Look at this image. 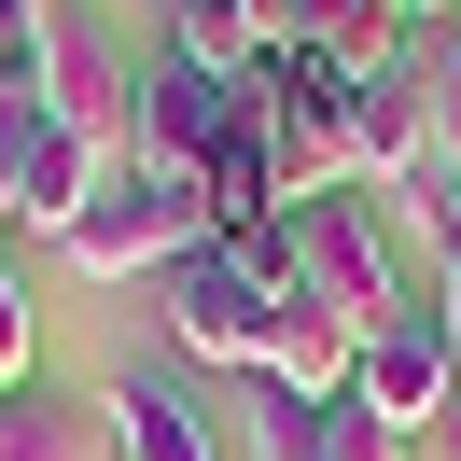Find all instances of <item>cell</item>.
<instances>
[{
	"instance_id": "8fae6325",
	"label": "cell",
	"mask_w": 461,
	"mask_h": 461,
	"mask_svg": "<svg viewBox=\"0 0 461 461\" xmlns=\"http://www.w3.org/2000/svg\"><path fill=\"white\" fill-rule=\"evenodd\" d=\"M98 420H113V461H224V447H210V420H196L154 364H126L113 392H98Z\"/></svg>"
},
{
	"instance_id": "7c38bea8",
	"label": "cell",
	"mask_w": 461,
	"mask_h": 461,
	"mask_svg": "<svg viewBox=\"0 0 461 461\" xmlns=\"http://www.w3.org/2000/svg\"><path fill=\"white\" fill-rule=\"evenodd\" d=\"M0 461H113V420H98V392H57V377H29V392L0 405Z\"/></svg>"
},
{
	"instance_id": "30bf717a",
	"label": "cell",
	"mask_w": 461,
	"mask_h": 461,
	"mask_svg": "<svg viewBox=\"0 0 461 461\" xmlns=\"http://www.w3.org/2000/svg\"><path fill=\"white\" fill-rule=\"evenodd\" d=\"M349 140H364V196H405L433 168V126H420V70H377L349 85Z\"/></svg>"
},
{
	"instance_id": "277c9868",
	"label": "cell",
	"mask_w": 461,
	"mask_h": 461,
	"mask_svg": "<svg viewBox=\"0 0 461 461\" xmlns=\"http://www.w3.org/2000/svg\"><path fill=\"white\" fill-rule=\"evenodd\" d=\"M238 98L266 113V154H280V210H308V196H364V140H349V85H336V70L266 57Z\"/></svg>"
},
{
	"instance_id": "5b68a950",
	"label": "cell",
	"mask_w": 461,
	"mask_h": 461,
	"mask_svg": "<svg viewBox=\"0 0 461 461\" xmlns=\"http://www.w3.org/2000/svg\"><path fill=\"white\" fill-rule=\"evenodd\" d=\"M280 280H308L336 321H392L405 294H392V224H377V196H308V210H280Z\"/></svg>"
},
{
	"instance_id": "ac0fdd59",
	"label": "cell",
	"mask_w": 461,
	"mask_h": 461,
	"mask_svg": "<svg viewBox=\"0 0 461 461\" xmlns=\"http://www.w3.org/2000/svg\"><path fill=\"white\" fill-rule=\"evenodd\" d=\"M238 14H252L266 57H308V14H321V0H238Z\"/></svg>"
},
{
	"instance_id": "44dd1931",
	"label": "cell",
	"mask_w": 461,
	"mask_h": 461,
	"mask_svg": "<svg viewBox=\"0 0 461 461\" xmlns=\"http://www.w3.org/2000/svg\"><path fill=\"white\" fill-rule=\"evenodd\" d=\"M392 14H405V29H433V14H461V0H392Z\"/></svg>"
},
{
	"instance_id": "52a82bcc",
	"label": "cell",
	"mask_w": 461,
	"mask_h": 461,
	"mask_svg": "<svg viewBox=\"0 0 461 461\" xmlns=\"http://www.w3.org/2000/svg\"><path fill=\"white\" fill-rule=\"evenodd\" d=\"M447 377H461L447 321H433V308H392V321L364 336V377H349V405H377L392 433H420V420H447Z\"/></svg>"
},
{
	"instance_id": "2e32d148",
	"label": "cell",
	"mask_w": 461,
	"mask_h": 461,
	"mask_svg": "<svg viewBox=\"0 0 461 461\" xmlns=\"http://www.w3.org/2000/svg\"><path fill=\"white\" fill-rule=\"evenodd\" d=\"M321 461H405V433L377 405H321Z\"/></svg>"
},
{
	"instance_id": "8992f818",
	"label": "cell",
	"mask_w": 461,
	"mask_h": 461,
	"mask_svg": "<svg viewBox=\"0 0 461 461\" xmlns=\"http://www.w3.org/2000/svg\"><path fill=\"white\" fill-rule=\"evenodd\" d=\"M266 392H294V405H349V377H364V321H336L308 280H280L266 294Z\"/></svg>"
},
{
	"instance_id": "9a60e30c",
	"label": "cell",
	"mask_w": 461,
	"mask_h": 461,
	"mask_svg": "<svg viewBox=\"0 0 461 461\" xmlns=\"http://www.w3.org/2000/svg\"><path fill=\"white\" fill-rule=\"evenodd\" d=\"M405 70H420V126H433V168H461V14H433V29L405 42Z\"/></svg>"
},
{
	"instance_id": "e0dca14e",
	"label": "cell",
	"mask_w": 461,
	"mask_h": 461,
	"mask_svg": "<svg viewBox=\"0 0 461 461\" xmlns=\"http://www.w3.org/2000/svg\"><path fill=\"white\" fill-rule=\"evenodd\" d=\"M0 377H14V392L42 377V321H29V294H14V280H0Z\"/></svg>"
},
{
	"instance_id": "7a4b0ae2",
	"label": "cell",
	"mask_w": 461,
	"mask_h": 461,
	"mask_svg": "<svg viewBox=\"0 0 461 461\" xmlns=\"http://www.w3.org/2000/svg\"><path fill=\"white\" fill-rule=\"evenodd\" d=\"M168 349L182 364H266V294H280V224L266 238H196L168 266Z\"/></svg>"
},
{
	"instance_id": "3957f363",
	"label": "cell",
	"mask_w": 461,
	"mask_h": 461,
	"mask_svg": "<svg viewBox=\"0 0 461 461\" xmlns=\"http://www.w3.org/2000/svg\"><path fill=\"white\" fill-rule=\"evenodd\" d=\"M196 238H210V196H196V182H168V168H113L57 252L85 266V280H168Z\"/></svg>"
},
{
	"instance_id": "603a6c76",
	"label": "cell",
	"mask_w": 461,
	"mask_h": 461,
	"mask_svg": "<svg viewBox=\"0 0 461 461\" xmlns=\"http://www.w3.org/2000/svg\"><path fill=\"white\" fill-rule=\"evenodd\" d=\"M0 405H14V377H0Z\"/></svg>"
},
{
	"instance_id": "ffe728a7",
	"label": "cell",
	"mask_w": 461,
	"mask_h": 461,
	"mask_svg": "<svg viewBox=\"0 0 461 461\" xmlns=\"http://www.w3.org/2000/svg\"><path fill=\"white\" fill-rule=\"evenodd\" d=\"M433 321H447V349H461V252H447V294H433Z\"/></svg>"
},
{
	"instance_id": "6da1fadb",
	"label": "cell",
	"mask_w": 461,
	"mask_h": 461,
	"mask_svg": "<svg viewBox=\"0 0 461 461\" xmlns=\"http://www.w3.org/2000/svg\"><path fill=\"white\" fill-rule=\"evenodd\" d=\"M29 85H42V126H57L70 154L126 168V140H140V57L98 29L85 0H42V29H29Z\"/></svg>"
},
{
	"instance_id": "5bb4252c",
	"label": "cell",
	"mask_w": 461,
	"mask_h": 461,
	"mask_svg": "<svg viewBox=\"0 0 461 461\" xmlns=\"http://www.w3.org/2000/svg\"><path fill=\"white\" fill-rule=\"evenodd\" d=\"M168 57L210 70V85H252L266 42H252V14H238V0H168Z\"/></svg>"
},
{
	"instance_id": "9c48e42d",
	"label": "cell",
	"mask_w": 461,
	"mask_h": 461,
	"mask_svg": "<svg viewBox=\"0 0 461 461\" xmlns=\"http://www.w3.org/2000/svg\"><path fill=\"white\" fill-rule=\"evenodd\" d=\"M196 196H210V238H266V224H280V154H266V113H252V98L224 113V140H210Z\"/></svg>"
},
{
	"instance_id": "7402d4cb",
	"label": "cell",
	"mask_w": 461,
	"mask_h": 461,
	"mask_svg": "<svg viewBox=\"0 0 461 461\" xmlns=\"http://www.w3.org/2000/svg\"><path fill=\"white\" fill-rule=\"evenodd\" d=\"M447 447H461V377H447Z\"/></svg>"
},
{
	"instance_id": "ba28073f",
	"label": "cell",
	"mask_w": 461,
	"mask_h": 461,
	"mask_svg": "<svg viewBox=\"0 0 461 461\" xmlns=\"http://www.w3.org/2000/svg\"><path fill=\"white\" fill-rule=\"evenodd\" d=\"M224 113H238V85H210V70L154 57V70H140V140H126V168L196 182V168H210V140H224Z\"/></svg>"
},
{
	"instance_id": "4fadbf2b",
	"label": "cell",
	"mask_w": 461,
	"mask_h": 461,
	"mask_svg": "<svg viewBox=\"0 0 461 461\" xmlns=\"http://www.w3.org/2000/svg\"><path fill=\"white\" fill-rule=\"evenodd\" d=\"M405 42H420V29H405L392 0H321V14H308V70H336V85L405 70Z\"/></svg>"
},
{
	"instance_id": "d6986e66",
	"label": "cell",
	"mask_w": 461,
	"mask_h": 461,
	"mask_svg": "<svg viewBox=\"0 0 461 461\" xmlns=\"http://www.w3.org/2000/svg\"><path fill=\"white\" fill-rule=\"evenodd\" d=\"M29 29H42V0H0V57H29Z\"/></svg>"
}]
</instances>
